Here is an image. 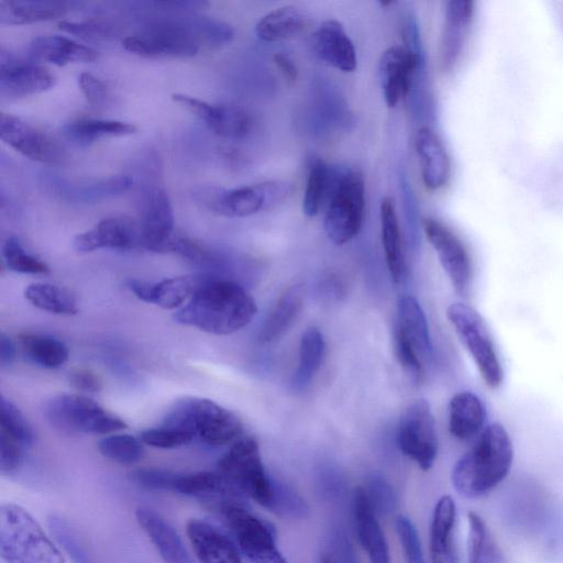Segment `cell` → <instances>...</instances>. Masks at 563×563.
I'll use <instances>...</instances> for the list:
<instances>
[{
	"label": "cell",
	"instance_id": "30bf717a",
	"mask_svg": "<svg viewBox=\"0 0 563 563\" xmlns=\"http://www.w3.org/2000/svg\"><path fill=\"white\" fill-rule=\"evenodd\" d=\"M365 187L362 176L349 173L338 183L324 217V230L336 245L353 240L364 218Z\"/></svg>",
	"mask_w": 563,
	"mask_h": 563
},
{
	"label": "cell",
	"instance_id": "484cf974",
	"mask_svg": "<svg viewBox=\"0 0 563 563\" xmlns=\"http://www.w3.org/2000/svg\"><path fill=\"white\" fill-rule=\"evenodd\" d=\"M135 517L164 563H195L177 531L159 514L140 507Z\"/></svg>",
	"mask_w": 563,
	"mask_h": 563
},
{
	"label": "cell",
	"instance_id": "ba28073f",
	"mask_svg": "<svg viewBox=\"0 0 563 563\" xmlns=\"http://www.w3.org/2000/svg\"><path fill=\"white\" fill-rule=\"evenodd\" d=\"M44 415L63 433L111 434L126 423L92 399L77 394H62L47 401Z\"/></svg>",
	"mask_w": 563,
	"mask_h": 563
},
{
	"label": "cell",
	"instance_id": "681fc988",
	"mask_svg": "<svg viewBox=\"0 0 563 563\" xmlns=\"http://www.w3.org/2000/svg\"><path fill=\"white\" fill-rule=\"evenodd\" d=\"M307 505L291 488L274 483V496L271 511L285 517H305Z\"/></svg>",
	"mask_w": 563,
	"mask_h": 563
},
{
	"label": "cell",
	"instance_id": "d590c367",
	"mask_svg": "<svg viewBox=\"0 0 563 563\" xmlns=\"http://www.w3.org/2000/svg\"><path fill=\"white\" fill-rule=\"evenodd\" d=\"M325 351L322 333L317 328L307 329L300 339L299 360L291 378V386L296 390L307 388L318 373Z\"/></svg>",
	"mask_w": 563,
	"mask_h": 563
},
{
	"label": "cell",
	"instance_id": "74e56055",
	"mask_svg": "<svg viewBox=\"0 0 563 563\" xmlns=\"http://www.w3.org/2000/svg\"><path fill=\"white\" fill-rule=\"evenodd\" d=\"M18 340L27 358L44 368H57L69 357L67 345L52 335L24 332Z\"/></svg>",
	"mask_w": 563,
	"mask_h": 563
},
{
	"label": "cell",
	"instance_id": "44dd1931",
	"mask_svg": "<svg viewBox=\"0 0 563 563\" xmlns=\"http://www.w3.org/2000/svg\"><path fill=\"white\" fill-rule=\"evenodd\" d=\"M186 532L199 563H243L235 543L212 523L194 518Z\"/></svg>",
	"mask_w": 563,
	"mask_h": 563
},
{
	"label": "cell",
	"instance_id": "1f68e13d",
	"mask_svg": "<svg viewBox=\"0 0 563 563\" xmlns=\"http://www.w3.org/2000/svg\"><path fill=\"white\" fill-rule=\"evenodd\" d=\"M29 54L35 59L49 62L57 66L70 63L93 62L98 53L60 35H44L34 38L29 46Z\"/></svg>",
	"mask_w": 563,
	"mask_h": 563
},
{
	"label": "cell",
	"instance_id": "11a10c76",
	"mask_svg": "<svg viewBox=\"0 0 563 563\" xmlns=\"http://www.w3.org/2000/svg\"><path fill=\"white\" fill-rule=\"evenodd\" d=\"M78 84L82 95L91 106L100 107L104 104L108 90L103 81L90 73H81L78 77Z\"/></svg>",
	"mask_w": 563,
	"mask_h": 563
},
{
	"label": "cell",
	"instance_id": "b9f144b4",
	"mask_svg": "<svg viewBox=\"0 0 563 563\" xmlns=\"http://www.w3.org/2000/svg\"><path fill=\"white\" fill-rule=\"evenodd\" d=\"M328 183V166L321 159L313 161L309 168L302 198V212L307 217H314L318 214L325 196Z\"/></svg>",
	"mask_w": 563,
	"mask_h": 563
},
{
	"label": "cell",
	"instance_id": "f1b7e54d",
	"mask_svg": "<svg viewBox=\"0 0 563 563\" xmlns=\"http://www.w3.org/2000/svg\"><path fill=\"white\" fill-rule=\"evenodd\" d=\"M449 430L457 440H470L478 435L486 422V408L482 399L472 391L456 393L449 402Z\"/></svg>",
	"mask_w": 563,
	"mask_h": 563
},
{
	"label": "cell",
	"instance_id": "c3c4849f",
	"mask_svg": "<svg viewBox=\"0 0 563 563\" xmlns=\"http://www.w3.org/2000/svg\"><path fill=\"white\" fill-rule=\"evenodd\" d=\"M49 527L74 563H92L90 556L87 554L84 545L78 539V536L64 520L60 518L52 517L49 519Z\"/></svg>",
	"mask_w": 563,
	"mask_h": 563
},
{
	"label": "cell",
	"instance_id": "f35d334b",
	"mask_svg": "<svg viewBox=\"0 0 563 563\" xmlns=\"http://www.w3.org/2000/svg\"><path fill=\"white\" fill-rule=\"evenodd\" d=\"M137 128L128 122L115 120L81 119L63 128L64 135L80 145L90 144L106 136H126L134 134Z\"/></svg>",
	"mask_w": 563,
	"mask_h": 563
},
{
	"label": "cell",
	"instance_id": "603a6c76",
	"mask_svg": "<svg viewBox=\"0 0 563 563\" xmlns=\"http://www.w3.org/2000/svg\"><path fill=\"white\" fill-rule=\"evenodd\" d=\"M376 515L365 489L356 487L353 494V520L358 541L369 563H390L388 544Z\"/></svg>",
	"mask_w": 563,
	"mask_h": 563
},
{
	"label": "cell",
	"instance_id": "4dcf8cb0",
	"mask_svg": "<svg viewBox=\"0 0 563 563\" xmlns=\"http://www.w3.org/2000/svg\"><path fill=\"white\" fill-rule=\"evenodd\" d=\"M395 328L408 340L422 362L432 356V342L426 314L412 296H404L397 303Z\"/></svg>",
	"mask_w": 563,
	"mask_h": 563
},
{
	"label": "cell",
	"instance_id": "7c38bea8",
	"mask_svg": "<svg viewBox=\"0 0 563 563\" xmlns=\"http://www.w3.org/2000/svg\"><path fill=\"white\" fill-rule=\"evenodd\" d=\"M239 549L252 563H287L278 550L273 528L244 505H231L221 512Z\"/></svg>",
	"mask_w": 563,
	"mask_h": 563
},
{
	"label": "cell",
	"instance_id": "91938a15",
	"mask_svg": "<svg viewBox=\"0 0 563 563\" xmlns=\"http://www.w3.org/2000/svg\"><path fill=\"white\" fill-rule=\"evenodd\" d=\"M274 62L280 71L290 80H294L297 76V69L294 62L289 56L278 53L274 56Z\"/></svg>",
	"mask_w": 563,
	"mask_h": 563
},
{
	"label": "cell",
	"instance_id": "e0dca14e",
	"mask_svg": "<svg viewBox=\"0 0 563 563\" xmlns=\"http://www.w3.org/2000/svg\"><path fill=\"white\" fill-rule=\"evenodd\" d=\"M172 492L194 497L219 514L228 506L244 505V496L217 471L176 474Z\"/></svg>",
	"mask_w": 563,
	"mask_h": 563
},
{
	"label": "cell",
	"instance_id": "680465c9",
	"mask_svg": "<svg viewBox=\"0 0 563 563\" xmlns=\"http://www.w3.org/2000/svg\"><path fill=\"white\" fill-rule=\"evenodd\" d=\"M16 349L13 341L4 333L0 335V363L2 366L12 364L15 360Z\"/></svg>",
	"mask_w": 563,
	"mask_h": 563
},
{
	"label": "cell",
	"instance_id": "3957f363",
	"mask_svg": "<svg viewBox=\"0 0 563 563\" xmlns=\"http://www.w3.org/2000/svg\"><path fill=\"white\" fill-rule=\"evenodd\" d=\"M161 424L180 430L211 446L228 444L243 432L241 420L219 404L200 397L176 401Z\"/></svg>",
	"mask_w": 563,
	"mask_h": 563
},
{
	"label": "cell",
	"instance_id": "9f6ffc18",
	"mask_svg": "<svg viewBox=\"0 0 563 563\" xmlns=\"http://www.w3.org/2000/svg\"><path fill=\"white\" fill-rule=\"evenodd\" d=\"M68 382L75 389L85 393H97L102 388L100 377L88 368H74L68 374Z\"/></svg>",
	"mask_w": 563,
	"mask_h": 563
},
{
	"label": "cell",
	"instance_id": "4316f807",
	"mask_svg": "<svg viewBox=\"0 0 563 563\" xmlns=\"http://www.w3.org/2000/svg\"><path fill=\"white\" fill-rule=\"evenodd\" d=\"M136 240V230L129 220L107 218L92 229L77 234L73 246L78 253H89L100 249L126 250L131 249Z\"/></svg>",
	"mask_w": 563,
	"mask_h": 563
},
{
	"label": "cell",
	"instance_id": "7dc6e473",
	"mask_svg": "<svg viewBox=\"0 0 563 563\" xmlns=\"http://www.w3.org/2000/svg\"><path fill=\"white\" fill-rule=\"evenodd\" d=\"M396 531L407 563H426L420 538L413 522L400 515L396 519Z\"/></svg>",
	"mask_w": 563,
	"mask_h": 563
},
{
	"label": "cell",
	"instance_id": "f6af8a7d",
	"mask_svg": "<svg viewBox=\"0 0 563 563\" xmlns=\"http://www.w3.org/2000/svg\"><path fill=\"white\" fill-rule=\"evenodd\" d=\"M394 349L407 378L412 384L419 383L423 375V362L408 340L396 328H394Z\"/></svg>",
	"mask_w": 563,
	"mask_h": 563
},
{
	"label": "cell",
	"instance_id": "52a82bcc",
	"mask_svg": "<svg viewBox=\"0 0 563 563\" xmlns=\"http://www.w3.org/2000/svg\"><path fill=\"white\" fill-rule=\"evenodd\" d=\"M446 318L472 356L484 383L492 389L498 388L504 380V371L483 317L466 303L453 302L446 309Z\"/></svg>",
	"mask_w": 563,
	"mask_h": 563
},
{
	"label": "cell",
	"instance_id": "bcb514c9",
	"mask_svg": "<svg viewBox=\"0 0 563 563\" xmlns=\"http://www.w3.org/2000/svg\"><path fill=\"white\" fill-rule=\"evenodd\" d=\"M140 439L143 443L157 449H176L194 441L187 433L164 424L142 431Z\"/></svg>",
	"mask_w": 563,
	"mask_h": 563
},
{
	"label": "cell",
	"instance_id": "5b68a950",
	"mask_svg": "<svg viewBox=\"0 0 563 563\" xmlns=\"http://www.w3.org/2000/svg\"><path fill=\"white\" fill-rule=\"evenodd\" d=\"M290 191L287 183L269 180L232 189L202 186L194 190V199L216 214L241 218L277 207Z\"/></svg>",
	"mask_w": 563,
	"mask_h": 563
},
{
	"label": "cell",
	"instance_id": "7a4b0ae2",
	"mask_svg": "<svg viewBox=\"0 0 563 563\" xmlns=\"http://www.w3.org/2000/svg\"><path fill=\"white\" fill-rule=\"evenodd\" d=\"M512 461L514 446L507 430L499 423L488 424L454 464L452 485L464 498H481L506 478Z\"/></svg>",
	"mask_w": 563,
	"mask_h": 563
},
{
	"label": "cell",
	"instance_id": "ee69618b",
	"mask_svg": "<svg viewBox=\"0 0 563 563\" xmlns=\"http://www.w3.org/2000/svg\"><path fill=\"white\" fill-rule=\"evenodd\" d=\"M0 433L21 445L26 446L33 442L34 433L30 423L16 406L3 396L0 397Z\"/></svg>",
	"mask_w": 563,
	"mask_h": 563
},
{
	"label": "cell",
	"instance_id": "5bb4252c",
	"mask_svg": "<svg viewBox=\"0 0 563 563\" xmlns=\"http://www.w3.org/2000/svg\"><path fill=\"white\" fill-rule=\"evenodd\" d=\"M174 211L166 191L152 187L144 192L141 218V242L152 252H167L175 235Z\"/></svg>",
	"mask_w": 563,
	"mask_h": 563
},
{
	"label": "cell",
	"instance_id": "ab89813d",
	"mask_svg": "<svg viewBox=\"0 0 563 563\" xmlns=\"http://www.w3.org/2000/svg\"><path fill=\"white\" fill-rule=\"evenodd\" d=\"M24 297L37 309L55 314L70 316L78 310L74 295L68 289L53 284H30L24 290Z\"/></svg>",
	"mask_w": 563,
	"mask_h": 563
},
{
	"label": "cell",
	"instance_id": "e575fe53",
	"mask_svg": "<svg viewBox=\"0 0 563 563\" xmlns=\"http://www.w3.org/2000/svg\"><path fill=\"white\" fill-rule=\"evenodd\" d=\"M307 24L305 13L294 5L277 8L265 14L255 25L256 36L265 42H277L300 33Z\"/></svg>",
	"mask_w": 563,
	"mask_h": 563
},
{
	"label": "cell",
	"instance_id": "4fadbf2b",
	"mask_svg": "<svg viewBox=\"0 0 563 563\" xmlns=\"http://www.w3.org/2000/svg\"><path fill=\"white\" fill-rule=\"evenodd\" d=\"M422 229L453 289L459 296L466 297L473 277L472 261L466 246L454 231L435 218H424Z\"/></svg>",
	"mask_w": 563,
	"mask_h": 563
},
{
	"label": "cell",
	"instance_id": "d6a6232c",
	"mask_svg": "<svg viewBox=\"0 0 563 563\" xmlns=\"http://www.w3.org/2000/svg\"><path fill=\"white\" fill-rule=\"evenodd\" d=\"M380 232L386 265L391 279L399 284L406 278V261L404 255L399 222L391 198L385 197L380 202Z\"/></svg>",
	"mask_w": 563,
	"mask_h": 563
},
{
	"label": "cell",
	"instance_id": "94428289",
	"mask_svg": "<svg viewBox=\"0 0 563 563\" xmlns=\"http://www.w3.org/2000/svg\"><path fill=\"white\" fill-rule=\"evenodd\" d=\"M320 563H335L332 555L329 553H322Z\"/></svg>",
	"mask_w": 563,
	"mask_h": 563
},
{
	"label": "cell",
	"instance_id": "d4e9b609",
	"mask_svg": "<svg viewBox=\"0 0 563 563\" xmlns=\"http://www.w3.org/2000/svg\"><path fill=\"white\" fill-rule=\"evenodd\" d=\"M202 278L203 276H178L158 283L131 278L125 285L142 301L164 309H175L189 300Z\"/></svg>",
	"mask_w": 563,
	"mask_h": 563
},
{
	"label": "cell",
	"instance_id": "db71d44e",
	"mask_svg": "<svg viewBox=\"0 0 563 563\" xmlns=\"http://www.w3.org/2000/svg\"><path fill=\"white\" fill-rule=\"evenodd\" d=\"M59 30L85 40L104 38L110 35L109 26L98 22L62 21Z\"/></svg>",
	"mask_w": 563,
	"mask_h": 563
},
{
	"label": "cell",
	"instance_id": "9a60e30c",
	"mask_svg": "<svg viewBox=\"0 0 563 563\" xmlns=\"http://www.w3.org/2000/svg\"><path fill=\"white\" fill-rule=\"evenodd\" d=\"M419 64V52L406 46H390L383 52L378 62V76L388 108H395L409 92Z\"/></svg>",
	"mask_w": 563,
	"mask_h": 563
},
{
	"label": "cell",
	"instance_id": "f5cc1de1",
	"mask_svg": "<svg viewBox=\"0 0 563 563\" xmlns=\"http://www.w3.org/2000/svg\"><path fill=\"white\" fill-rule=\"evenodd\" d=\"M23 445L0 433V470L2 474L13 473L22 463Z\"/></svg>",
	"mask_w": 563,
	"mask_h": 563
},
{
	"label": "cell",
	"instance_id": "d6986e66",
	"mask_svg": "<svg viewBox=\"0 0 563 563\" xmlns=\"http://www.w3.org/2000/svg\"><path fill=\"white\" fill-rule=\"evenodd\" d=\"M0 136L23 156L41 163H54L59 157L56 143L44 132L22 119L1 112Z\"/></svg>",
	"mask_w": 563,
	"mask_h": 563
},
{
	"label": "cell",
	"instance_id": "9c48e42d",
	"mask_svg": "<svg viewBox=\"0 0 563 563\" xmlns=\"http://www.w3.org/2000/svg\"><path fill=\"white\" fill-rule=\"evenodd\" d=\"M203 43L198 18L185 22H165L148 26L145 31L130 35L122 42L123 47L141 57L195 56Z\"/></svg>",
	"mask_w": 563,
	"mask_h": 563
},
{
	"label": "cell",
	"instance_id": "f907efd6",
	"mask_svg": "<svg viewBox=\"0 0 563 563\" xmlns=\"http://www.w3.org/2000/svg\"><path fill=\"white\" fill-rule=\"evenodd\" d=\"M376 514H389L396 505L395 493L380 476H373L364 488Z\"/></svg>",
	"mask_w": 563,
	"mask_h": 563
},
{
	"label": "cell",
	"instance_id": "816d5d0a",
	"mask_svg": "<svg viewBox=\"0 0 563 563\" xmlns=\"http://www.w3.org/2000/svg\"><path fill=\"white\" fill-rule=\"evenodd\" d=\"M176 473L170 471L145 467L132 473L133 481L147 490H172Z\"/></svg>",
	"mask_w": 563,
	"mask_h": 563
},
{
	"label": "cell",
	"instance_id": "6f0895ef",
	"mask_svg": "<svg viewBox=\"0 0 563 563\" xmlns=\"http://www.w3.org/2000/svg\"><path fill=\"white\" fill-rule=\"evenodd\" d=\"M319 294L325 300L339 299L343 294L342 284L334 277H328L320 284Z\"/></svg>",
	"mask_w": 563,
	"mask_h": 563
},
{
	"label": "cell",
	"instance_id": "836d02e7",
	"mask_svg": "<svg viewBox=\"0 0 563 563\" xmlns=\"http://www.w3.org/2000/svg\"><path fill=\"white\" fill-rule=\"evenodd\" d=\"M67 10V4L60 1L0 0V23L31 24L62 16Z\"/></svg>",
	"mask_w": 563,
	"mask_h": 563
},
{
	"label": "cell",
	"instance_id": "277c9868",
	"mask_svg": "<svg viewBox=\"0 0 563 563\" xmlns=\"http://www.w3.org/2000/svg\"><path fill=\"white\" fill-rule=\"evenodd\" d=\"M0 554L7 563H65L38 522L12 503L0 508Z\"/></svg>",
	"mask_w": 563,
	"mask_h": 563
},
{
	"label": "cell",
	"instance_id": "7bdbcfd3",
	"mask_svg": "<svg viewBox=\"0 0 563 563\" xmlns=\"http://www.w3.org/2000/svg\"><path fill=\"white\" fill-rule=\"evenodd\" d=\"M2 257L7 267L16 273L40 275L49 272L48 266L38 257L27 253L15 236H10L4 241Z\"/></svg>",
	"mask_w": 563,
	"mask_h": 563
},
{
	"label": "cell",
	"instance_id": "ffe728a7",
	"mask_svg": "<svg viewBox=\"0 0 563 563\" xmlns=\"http://www.w3.org/2000/svg\"><path fill=\"white\" fill-rule=\"evenodd\" d=\"M172 99L186 108L219 136L241 139L251 129L249 115L239 108L211 104L201 99L178 92L173 93Z\"/></svg>",
	"mask_w": 563,
	"mask_h": 563
},
{
	"label": "cell",
	"instance_id": "60d3db41",
	"mask_svg": "<svg viewBox=\"0 0 563 563\" xmlns=\"http://www.w3.org/2000/svg\"><path fill=\"white\" fill-rule=\"evenodd\" d=\"M98 450L104 457L120 464L137 463L144 455L141 439L126 433H113L102 438L98 442Z\"/></svg>",
	"mask_w": 563,
	"mask_h": 563
},
{
	"label": "cell",
	"instance_id": "8fae6325",
	"mask_svg": "<svg viewBox=\"0 0 563 563\" xmlns=\"http://www.w3.org/2000/svg\"><path fill=\"white\" fill-rule=\"evenodd\" d=\"M401 453L422 471H429L438 455L435 422L429 402L417 399L402 412L396 433Z\"/></svg>",
	"mask_w": 563,
	"mask_h": 563
},
{
	"label": "cell",
	"instance_id": "ac0fdd59",
	"mask_svg": "<svg viewBox=\"0 0 563 563\" xmlns=\"http://www.w3.org/2000/svg\"><path fill=\"white\" fill-rule=\"evenodd\" d=\"M56 84L47 68L16 60L9 52L0 53V93L2 97L22 98L44 92Z\"/></svg>",
	"mask_w": 563,
	"mask_h": 563
},
{
	"label": "cell",
	"instance_id": "2e32d148",
	"mask_svg": "<svg viewBox=\"0 0 563 563\" xmlns=\"http://www.w3.org/2000/svg\"><path fill=\"white\" fill-rule=\"evenodd\" d=\"M474 15L471 0H449L444 4L439 42V60L443 71L455 68L464 52Z\"/></svg>",
	"mask_w": 563,
	"mask_h": 563
},
{
	"label": "cell",
	"instance_id": "83f0119b",
	"mask_svg": "<svg viewBox=\"0 0 563 563\" xmlns=\"http://www.w3.org/2000/svg\"><path fill=\"white\" fill-rule=\"evenodd\" d=\"M456 506L450 495L435 504L429 532V553L432 563H457L454 542Z\"/></svg>",
	"mask_w": 563,
	"mask_h": 563
},
{
	"label": "cell",
	"instance_id": "8992f818",
	"mask_svg": "<svg viewBox=\"0 0 563 563\" xmlns=\"http://www.w3.org/2000/svg\"><path fill=\"white\" fill-rule=\"evenodd\" d=\"M216 471L243 496L271 510L274 482L265 472L260 446L253 438L235 441L219 459Z\"/></svg>",
	"mask_w": 563,
	"mask_h": 563
},
{
	"label": "cell",
	"instance_id": "cb8c5ba5",
	"mask_svg": "<svg viewBox=\"0 0 563 563\" xmlns=\"http://www.w3.org/2000/svg\"><path fill=\"white\" fill-rule=\"evenodd\" d=\"M317 55L327 65L344 71H354L357 66L356 49L341 22L325 20L313 37Z\"/></svg>",
	"mask_w": 563,
	"mask_h": 563
},
{
	"label": "cell",
	"instance_id": "6da1fadb",
	"mask_svg": "<svg viewBox=\"0 0 563 563\" xmlns=\"http://www.w3.org/2000/svg\"><path fill=\"white\" fill-rule=\"evenodd\" d=\"M253 297L239 283L203 276L187 303L175 313L181 324L225 335L247 325L256 314Z\"/></svg>",
	"mask_w": 563,
	"mask_h": 563
},
{
	"label": "cell",
	"instance_id": "f546056e",
	"mask_svg": "<svg viewBox=\"0 0 563 563\" xmlns=\"http://www.w3.org/2000/svg\"><path fill=\"white\" fill-rule=\"evenodd\" d=\"M303 300L305 290L301 285L285 289L264 318L258 332L260 342L271 343L283 336L299 316Z\"/></svg>",
	"mask_w": 563,
	"mask_h": 563
},
{
	"label": "cell",
	"instance_id": "8d00e7d4",
	"mask_svg": "<svg viewBox=\"0 0 563 563\" xmlns=\"http://www.w3.org/2000/svg\"><path fill=\"white\" fill-rule=\"evenodd\" d=\"M468 563H507L506 556L486 521L476 512L467 514Z\"/></svg>",
	"mask_w": 563,
	"mask_h": 563
},
{
	"label": "cell",
	"instance_id": "7402d4cb",
	"mask_svg": "<svg viewBox=\"0 0 563 563\" xmlns=\"http://www.w3.org/2000/svg\"><path fill=\"white\" fill-rule=\"evenodd\" d=\"M415 148L419 157L421 179L429 190H439L450 180L452 165L449 153L438 135L429 126L417 131Z\"/></svg>",
	"mask_w": 563,
	"mask_h": 563
}]
</instances>
